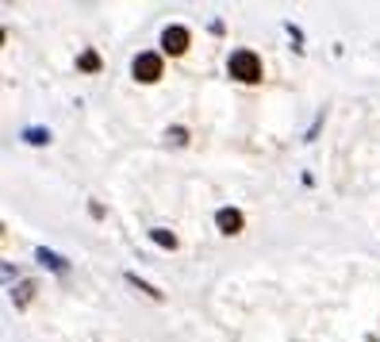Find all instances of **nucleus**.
Segmentation results:
<instances>
[{
  "instance_id": "1",
  "label": "nucleus",
  "mask_w": 380,
  "mask_h": 342,
  "mask_svg": "<svg viewBox=\"0 0 380 342\" xmlns=\"http://www.w3.org/2000/svg\"><path fill=\"white\" fill-rule=\"evenodd\" d=\"M227 73H231L234 81H242V85H257V81L265 77V66L250 47H238V50H231V58H227Z\"/></svg>"
},
{
  "instance_id": "2",
  "label": "nucleus",
  "mask_w": 380,
  "mask_h": 342,
  "mask_svg": "<svg viewBox=\"0 0 380 342\" xmlns=\"http://www.w3.org/2000/svg\"><path fill=\"white\" fill-rule=\"evenodd\" d=\"M131 77H135L138 85H157V81L166 77V62H162V54H157V50H142V54H135V62H131Z\"/></svg>"
},
{
  "instance_id": "3",
  "label": "nucleus",
  "mask_w": 380,
  "mask_h": 342,
  "mask_svg": "<svg viewBox=\"0 0 380 342\" xmlns=\"http://www.w3.org/2000/svg\"><path fill=\"white\" fill-rule=\"evenodd\" d=\"M188 42H192V31L188 27H181V23H169L166 31H162V54H185L188 50Z\"/></svg>"
},
{
  "instance_id": "4",
  "label": "nucleus",
  "mask_w": 380,
  "mask_h": 342,
  "mask_svg": "<svg viewBox=\"0 0 380 342\" xmlns=\"http://www.w3.org/2000/svg\"><path fill=\"white\" fill-rule=\"evenodd\" d=\"M215 227H219V235H242V227H246V215L238 212V208H219L215 212Z\"/></svg>"
},
{
  "instance_id": "5",
  "label": "nucleus",
  "mask_w": 380,
  "mask_h": 342,
  "mask_svg": "<svg viewBox=\"0 0 380 342\" xmlns=\"http://www.w3.org/2000/svg\"><path fill=\"white\" fill-rule=\"evenodd\" d=\"M35 262H42L47 269H54V273H62V277L69 273V262L62 254H54V250H47V246H35Z\"/></svg>"
},
{
  "instance_id": "6",
  "label": "nucleus",
  "mask_w": 380,
  "mask_h": 342,
  "mask_svg": "<svg viewBox=\"0 0 380 342\" xmlns=\"http://www.w3.org/2000/svg\"><path fill=\"white\" fill-rule=\"evenodd\" d=\"M123 281L131 284V289H138V293H142V296H150V300H166V293H162L157 284L142 281V277H138V273H131V269H127V273H123Z\"/></svg>"
},
{
  "instance_id": "7",
  "label": "nucleus",
  "mask_w": 380,
  "mask_h": 342,
  "mask_svg": "<svg viewBox=\"0 0 380 342\" xmlns=\"http://www.w3.org/2000/svg\"><path fill=\"white\" fill-rule=\"evenodd\" d=\"M150 243L162 246V250H177V246H181V239H177L173 231H166V227H150Z\"/></svg>"
},
{
  "instance_id": "8",
  "label": "nucleus",
  "mask_w": 380,
  "mask_h": 342,
  "mask_svg": "<svg viewBox=\"0 0 380 342\" xmlns=\"http://www.w3.org/2000/svg\"><path fill=\"white\" fill-rule=\"evenodd\" d=\"M20 138L27 147H50V127H23Z\"/></svg>"
},
{
  "instance_id": "9",
  "label": "nucleus",
  "mask_w": 380,
  "mask_h": 342,
  "mask_svg": "<svg viewBox=\"0 0 380 342\" xmlns=\"http://www.w3.org/2000/svg\"><path fill=\"white\" fill-rule=\"evenodd\" d=\"M100 66H104V62H100L97 50H85V54L77 58V69H81V73H100Z\"/></svg>"
},
{
  "instance_id": "10",
  "label": "nucleus",
  "mask_w": 380,
  "mask_h": 342,
  "mask_svg": "<svg viewBox=\"0 0 380 342\" xmlns=\"http://www.w3.org/2000/svg\"><path fill=\"white\" fill-rule=\"evenodd\" d=\"M31 296H35V281H23L20 289H12V304H16V308H27Z\"/></svg>"
},
{
  "instance_id": "11",
  "label": "nucleus",
  "mask_w": 380,
  "mask_h": 342,
  "mask_svg": "<svg viewBox=\"0 0 380 342\" xmlns=\"http://www.w3.org/2000/svg\"><path fill=\"white\" fill-rule=\"evenodd\" d=\"M166 138L173 143V147H185V143H188V131H185V127H169Z\"/></svg>"
},
{
  "instance_id": "12",
  "label": "nucleus",
  "mask_w": 380,
  "mask_h": 342,
  "mask_svg": "<svg viewBox=\"0 0 380 342\" xmlns=\"http://www.w3.org/2000/svg\"><path fill=\"white\" fill-rule=\"evenodd\" d=\"M322 119H327V112H319V116H315V123H312V127H307V135H303V143H315V135H319V127H322Z\"/></svg>"
}]
</instances>
